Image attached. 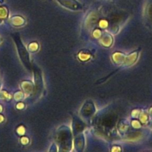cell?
<instances>
[{
    "label": "cell",
    "instance_id": "obj_2",
    "mask_svg": "<svg viewBox=\"0 0 152 152\" xmlns=\"http://www.w3.org/2000/svg\"><path fill=\"white\" fill-rule=\"evenodd\" d=\"M57 2L65 8L72 10H80L83 9V5L77 0H56Z\"/></svg>",
    "mask_w": 152,
    "mask_h": 152
},
{
    "label": "cell",
    "instance_id": "obj_1",
    "mask_svg": "<svg viewBox=\"0 0 152 152\" xmlns=\"http://www.w3.org/2000/svg\"><path fill=\"white\" fill-rule=\"evenodd\" d=\"M15 42H16V46H17L18 50H19V56H20L21 59H22V62H23L24 65H25L27 68L28 69H31V64H30V60H29V55H28V52H27L26 49L24 47L23 44L21 42L20 38L18 37L17 35L16 36V37L14 38Z\"/></svg>",
    "mask_w": 152,
    "mask_h": 152
}]
</instances>
